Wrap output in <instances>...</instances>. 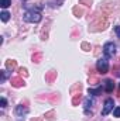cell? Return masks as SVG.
Masks as SVG:
<instances>
[{
	"label": "cell",
	"mask_w": 120,
	"mask_h": 121,
	"mask_svg": "<svg viewBox=\"0 0 120 121\" xmlns=\"http://www.w3.org/2000/svg\"><path fill=\"white\" fill-rule=\"evenodd\" d=\"M40 9H32V10H28L24 13V21L27 23H40L41 21V13L38 11Z\"/></svg>",
	"instance_id": "obj_1"
},
{
	"label": "cell",
	"mask_w": 120,
	"mask_h": 121,
	"mask_svg": "<svg viewBox=\"0 0 120 121\" xmlns=\"http://www.w3.org/2000/svg\"><path fill=\"white\" fill-rule=\"evenodd\" d=\"M103 54H105V58H112L115 54H116V45L113 42H106L103 45Z\"/></svg>",
	"instance_id": "obj_2"
},
{
	"label": "cell",
	"mask_w": 120,
	"mask_h": 121,
	"mask_svg": "<svg viewBox=\"0 0 120 121\" xmlns=\"http://www.w3.org/2000/svg\"><path fill=\"white\" fill-rule=\"evenodd\" d=\"M96 69H97V72L102 73V75L107 73V72H109V62H107V58H100V59L97 60Z\"/></svg>",
	"instance_id": "obj_3"
},
{
	"label": "cell",
	"mask_w": 120,
	"mask_h": 121,
	"mask_svg": "<svg viewBox=\"0 0 120 121\" xmlns=\"http://www.w3.org/2000/svg\"><path fill=\"white\" fill-rule=\"evenodd\" d=\"M113 106H115L113 99H106L105 106H103V110H102V116H107L110 111H113V110H115V108H113Z\"/></svg>",
	"instance_id": "obj_4"
},
{
	"label": "cell",
	"mask_w": 120,
	"mask_h": 121,
	"mask_svg": "<svg viewBox=\"0 0 120 121\" xmlns=\"http://www.w3.org/2000/svg\"><path fill=\"white\" fill-rule=\"evenodd\" d=\"M105 90L107 91V93H112V91L115 90V82L112 79L105 80Z\"/></svg>",
	"instance_id": "obj_5"
},
{
	"label": "cell",
	"mask_w": 120,
	"mask_h": 121,
	"mask_svg": "<svg viewBox=\"0 0 120 121\" xmlns=\"http://www.w3.org/2000/svg\"><path fill=\"white\" fill-rule=\"evenodd\" d=\"M11 86H14V87H21V86H24V80L21 79V78H11Z\"/></svg>",
	"instance_id": "obj_6"
},
{
	"label": "cell",
	"mask_w": 120,
	"mask_h": 121,
	"mask_svg": "<svg viewBox=\"0 0 120 121\" xmlns=\"http://www.w3.org/2000/svg\"><path fill=\"white\" fill-rule=\"evenodd\" d=\"M17 68V62L16 60H6V69L7 70H13V69H16Z\"/></svg>",
	"instance_id": "obj_7"
},
{
	"label": "cell",
	"mask_w": 120,
	"mask_h": 121,
	"mask_svg": "<svg viewBox=\"0 0 120 121\" xmlns=\"http://www.w3.org/2000/svg\"><path fill=\"white\" fill-rule=\"evenodd\" d=\"M26 113H27V107H24L23 104H20V106L16 107V114H17V116H23V114H26Z\"/></svg>",
	"instance_id": "obj_8"
},
{
	"label": "cell",
	"mask_w": 120,
	"mask_h": 121,
	"mask_svg": "<svg viewBox=\"0 0 120 121\" xmlns=\"http://www.w3.org/2000/svg\"><path fill=\"white\" fill-rule=\"evenodd\" d=\"M0 18H1V21L7 23V21L10 20V13H9V11H1V14H0Z\"/></svg>",
	"instance_id": "obj_9"
},
{
	"label": "cell",
	"mask_w": 120,
	"mask_h": 121,
	"mask_svg": "<svg viewBox=\"0 0 120 121\" xmlns=\"http://www.w3.org/2000/svg\"><path fill=\"white\" fill-rule=\"evenodd\" d=\"M88 93L92 94V96H99L100 93H102V87H97V89H88Z\"/></svg>",
	"instance_id": "obj_10"
},
{
	"label": "cell",
	"mask_w": 120,
	"mask_h": 121,
	"mask_svg": "<svg viewBox=\"0 0 120 121\" xmlns=\"http://www.w3.org/2000/svg\"><path fill=\"white\" fill-rule=\"evenodd\" d=\"M81 100H82V96H81V94H75L74 99H72V104H74V106H78Z\"/></svg>",
	"instance_id": "obj_11"
},
{
	"label": "cell",
	"mask_w": 120,
	"mask_h": 121,
	"mask_svg": "<svg viewBox=\"0 0 120 121\" xmlns=\"http://www.w3.org/2000/svg\"><path fill=\"white\" fill-rule=\"evenodd\" d=\"M92 104H93V101H92L90 99H86V100H85V111H86V113H89V108L92 107Z\"/></svg>",
	"instance_id": "obj_12"
},
{
	"label": "cell",
	"mask_w": 120,
	"mask_h": 121,
	"mask_svg": "<svg viewBox=\"0 0 120 121\" xmlns=\"http://www.w3.org/2000/svg\"><path fill=\"white\" fill-rule=\"evenodd\" d=\"M57 76V72H50V73H47V76H45V79L48 80V82H51V80H54V78Z\"/></svg>",
	"instance_id": "obj_13"
},
{
	"label": "cell",
	"mask_w": 120,
	"mask_h": 121,
	"mask_svg": "<svg viewBox=\"0 0 120 121\" xmlns=\"http://www.w3.org/2000/svg\"><path fill=\"white\" fill-rule=\"evenodd\" d=\"M10 4H11V0H0V6H1V9H7Z\"/></svg>",
	"instance_id": "obj_14"
},
{
	"label": "cell",
	"mask_w": 120,
	"mask_h": 121,
	"mask_svg": "<svg viewBox=\"0 0 120 121\" xmlns=\"http://www.w3.org/2000/svg\"><path fill=\"white\" fill-rule=\"evenodd\" d=\"M113 116H115L116 118H120V107H115V110H113Z\"/></svg>",
	"instance_id": "obj_15"
},
{
	"label": "cell",
	"mask_w": 120,
	"mask_h": 121,
	"mask_svg": "<svg viewBox=\"0 0 120 121\" xmlns=\"http://www.w3.org/2000/svg\"><path fill=\"white\" fill-rule=\"evenodd\" d=\"M74 13L76 14V17H81L82 16V10H78V7H74Z\"/></svg>",
	"instance_id": "obj_16"
},
{
	"label": "cell",
	"mask_w": 120,
	"mask_h": 121,
	"mask_svg": "<svg viewBox=\"0 0 120 121\" xmlns=\"http://www.w3.org/2000/svg\"><path fill=\"white\" fill-rule=\"evenodd\" d=\"M18 72H20V75H23V76H27V75H28L26 68H20V69H18Z\"/></svg>",
	"instance_id": "obj_17"
},
{
	"label": "cell",
	"mask_w": 120,
	"mask_h": 121,
	"mask_svg": "<svg viewBox=\"0 0 120 121\" xmlns=\"http://www.w3.org/2000/svg\"><path fill=\"white\" fill-rule=\"evenodd\" d=\"M40 59H41V54H35V55L32 56V60H34V62H40Z\"/></svg>",
	"instance_id": "obj_18"
},
{
	"label": "cell",
	"mask_w": 120,
	"mask_h": 121,
	"mask_svg": "<svg viewBox=\"0 0 120 121\" xmlns=\"http://www.w3.org/2000/svg\"><path fill=\"white\" fill-rule=\"evenodd\" d=\"M82 49H83V51H89L90 45H89V44H86V42H83V44H82Z\"/></svg>",
	"instance_id": "obj_19"
},
{
	"label": "cell",
	"mask_w": 120,
	"mask_h": 121,
	"mask_svg": "<svg viewBox=\"0 0 120 121\" xmlns=\"http://www.w3.org/2000/svg\"><path fill=\"white\" fill-rule=\"evenodd\" d=\"M79 4H86V6H89V4H92V0H79Z\"/></svg>",
	"instance_id": "obj_20"
},
{
	"label": "cell",
	"mask_w": 120,
	"mask_h": 121,
	"mask_svg": "<svg viewBox=\"0 0 120 121\" xmlns=\"http://www.w3.org/2000/svg\"><path fill=\"white\" fill-rule=\"evenodd\" d=\"M6 78H7V72H6V70H1V79H0V80H1V82H4V80H6Z\"/></svg>",
	"instance_id": "obj_21"
},
{
	"label": "cell",
	"mask_w": 120,
	"mask_h": 121,
	"mask_svg": "<svg viewBox=\"0 0 120 121\" xmlns=\"http://www.w3.org/2000/svg\"><path fill=\"white\" fill-rule=\"evenodd\" d=\"M0 103H1V107H6V106H7V100H6L4 97H1V100H0Z\"/></svg>",
	"instance_id": "obj_22"
},
{
	"label": "cell",
	"mask_w": 120,
	"mask_h": 121,
	"mask_svg": "<svg viewBox=\"0 0 120 121\" xmlns=\"http://www.w3.org/2000/svg\"><path fill=\"white\" fill-rule=\"evenodd\" d=\"M89 82H90V85H96V83H97L99 80H97L96 78H90V79H89Z\"/></svg>",
	"instance_id": "obj_23"
},
{
	"label": "cell",
	"mask_w": 120,
	"mask_h": 121,
	"mask_svg": "<svg viewBox=\"0 0 120 121\" xmlns=\"http://www.w3.org/2000/svg\"><path fill=\"white\" fill-rule=\"evenodd\" d=\"M115 32L117 34V37L120 38V26H116V27H115Z\"/></svg>",
	"instance_id": "obj_24"
},
{
	"label": "cell",
	"mask_w": 120,
	"mask_h": 121,
	"mask_svg": "<svg viewBox=\"0 0 120 121\" xmlns=\"http://www.w3.org/2000/svg\"><path fill=\"white\" fill-rule=\"evenodd\" d=\"M23 1H27V0H23Z\"/></svg>",
	"instance_id": "obj_25"
},
{
	"label": "cell",
	"mask_w": 120,
	"mask_h": 121,
	"mask_svg": "<svg viewBox=\"0 0 120 121\" xmlns=\"http://www.w3.org/2000/svg\"><path fill=\"white\" fill-rule=\"evenodd\" d=\"M119 87H120V85H119Z\"/></svg>",
	"instance_id": "obj_26"
}]
</instances>
